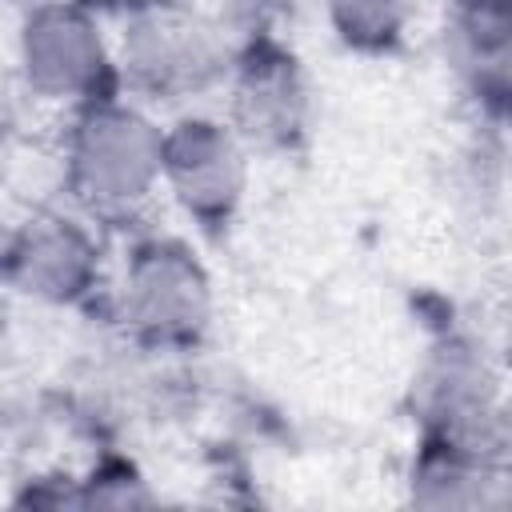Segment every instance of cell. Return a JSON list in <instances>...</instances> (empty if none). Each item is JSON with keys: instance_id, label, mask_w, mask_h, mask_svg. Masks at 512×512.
I'll return each mask as SVG.
<instances>
[{"instance_id": "cell-5", "label": "cell", "mask_w": 512, "mask_h": 512, "mask_svg": "<svg viewBox=\"0 0 512 512\" xmlns=\"http://www.w3.org/2000/svg\"><path fill=\"white\" fill-rule=\"evenodd\" d=\"M332 12L348 44L380 48L400 32L404 0H332Z\"/></svg>"}, {"instance_id": "cell-4", "label": "cell", "mask_w": 512, "mask_h": 512, "mask_svg": "<svg viewBox=\"0 0 512 512\" xmlns=\"http://www.w3.org/2000/svg\"><path fill=\"white\" fill-rule=\"evenodd\" d=\"M240 108L248 112V132L268 140V136H284L296 128L300 116V84L292 72V60H264L256 68L244 72L240 84Z\"/></svg>"}, {"instance_id": "cell-3", "label": "cell", "mask_w": 512, "mask_h": 512, "mask_svg": "<svg viewBox=\"0 0 512 512\" xmlns=\"http://www.w3.org/2000/svg\"><path fill=\"white\" fill-rule=\"evenodd\" d=\"M152 260H140L136 268V296L144 304V316L152 324H164V332L200 324V288L204 280L176 248H152Z\"/></svg>"}, {"instance_id": "cell-1", "label": "cell", "mask_w": 512, "mask_h": 512, "mask_svg": "<svg viewBox=\"0 0 512 512\" xmlns=\"http://www.w3.org/2000/svg\"><path fill=\"white\" fill-rule=\"evenodd\" d=\"M184 132L160 140V168L172 172L180 200L196 216H224L240 196V156L216 124H180Z\"/></svg>"}, {"instance_id": "cell-2", "label": "cell", "mask_w": 512, "mask_h": 512, "mask_svg": "<svg viewBox=\"0 0 512 512\" xmlns=\"http://www.w3.org/2000/svg\"><path fill=\"white\" fill-rule=\"evenodd\" d=\"M148 124L132 120L128 112H92L88 124H84V140H80V152H76V164L80 172L88 176L92 188H100L96 196L104 200H132V196H144L148 180L160 172L156 160H120L124 152H136V148H148V144H160L156 136L144 132Z\"/></svg>"}]
</instances>
